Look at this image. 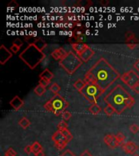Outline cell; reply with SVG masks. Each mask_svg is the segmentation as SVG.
I'll return each instance as SVG.
<instances>
[{
    "label": "cell",
    "instance_id": "36",
    "mask_svg": "<svg viewBox=\"0 0 139 156\" xmlns=\"http://www.w3.org/2000/svg\"><path fill=\"white\" fill-rule=\"evenodd\" d=\"M129 129H130V131H131L132 133H137L139 131V126L136 124H133L129 126Z\"/></svg>",
    "mask_w": 139,
    "mask_h": 156
},
{
    "label": "cell",
    "instance_id": "27",
    "mask_svg": "<svg viewBox=\"0 0 139 156\" xmlns=\"http://www.w3.org/2000/svg\"><path fill=\"white\" fill-rule=\"evenodd\" d=\"M39 37H36L35 36H33V35H28L24 37V40L26 42L29 44V45H34L36 43V41L38 40Z\"/></svg>",
    "mask_w": 139,
    "mask_h": 156
},
{
    "label": "cell",
    "instance_id": "9",
    "mask_svg": "<svg viewBox=\"0 0 139 156\" xmlns=\"http://www.w3.org/2000/svg\"><path fill=\"white\" fill-rule=\"evenodd\" d=\"M12 53L10 52L9 50L6 48L4 45L0 46V64L3 65L5 63H7L10 58H12Z\"/></svg>",
    "mask_w": 139,
    "mask_h": 156
},
{
    "label": "cell",
    "instance_id": "13",
    "mask_svg": "<svg viewBox=\"0 0 139 156\" xmlns=\"http://www.w3.org/2000/svg\"><path fill=\"white\" fill-rule=\"evenodd\" d=\"M94 55V51L91 49V47L88 46L87 48L85 49V51H83L82 53H80V55H78V56L80 57V58L82 60V62H88L90 58H92Z\"/></svg>",
    "mask_w": 139,
    "mask_h": 156
},
{
    "label": "cell",
    "instance_id": "24",
    "mask_svg": "<svg viewBox=\"0 0 139 156\" xmlns=\"http://www.w3.org/2000/svg\"><path fill=\"white\" fill-rule=\"evenodd\" d=\"M30 124H31V123H30V121H29V119H27L26 117H22L19 121V125L24 129H27V128L30 125Z\"/></svg>",
    "mask_w": 139,
    "mask_h": 156
},
{
    "label": "cell",
    "instance_id": "43",
    "mask_svg": "<svg viewBox=\"0 0 139 156\" xmlns=\"http://www.w3.org/2000/svg\"><path fill=\"white\" fill-rule=\"evenodd\" d=\"M12 45H15V46H19V47H21L23 46V41L20 40V39H15L14 41H12Z\"/></svg>",
    "mask_w": 139,
    "mask_h": 156
},
{
    "label": "cell",
    "instance_id": "8",
    "mask_svg": "<svg viewBox=\"0 0 139 156\" xmlns=\"http://www.w3.org/2000/svg\"><path fill=\"white\" fill-rule=\"evenodd\" d=\"M52 141L55 142V146L58 150H63L68 144V141L66 140L65 136H63L60 130H57L51 136Z\"/></svg>",
    "mask_w": 139,
    "mask_h": 156
},
{
    "label": "cell",
    "instance_id": "46",
    "mask_svg": "<svg viewBox=\"0 0 139 156\" xmlns=\"http://www.w3.org/2000/svg\"><path fill=\"white\" fill-rule=\"evenodd\" d=\"M134 69L137 71V72H139V59L138 60H137L134 64Z\"/></svg>",
    "mask_w": 139,
    "mask_h": 156
},
{
    "label": "cell",
    "instance_id": "23",
    "mask_svg": "<svg viewBox=\"0 0 139 156\" xmlns=\"http://www.w3.org/2000/svg\"><path fill=\"white\" fill-rule=\"evenodd\" d=\"M32 146V151H33V153L34 154H36L39 153L40 151H42V146L40 143H39L38 141H34L33 145Z\"/></svg>",
    "mask_w": 139,
    "mask_h": 156
},
{
    "label": "cell",
    "instance_id": "29",
    "mask_svg": "<svg viewBox=\"0 0 139 156\" xmlns=\"http://www.w3.org/2000/svg\"><path fill=\"white\" fill-rule=\"evenodd\" d=\"M103 111H104V112L107 115H112L115 114V113H116V110H115L111 105H107Z\"/></svg>",
    "mask_w": 139,
    "mask_h": 156
},
{
    "label": "cell",
    "instance_id": "39",
    "mask_svg": "<svg viewBox=\"0 0 139 156\" xmlns=\"http://www.w3.org/2000/svg\"><path fill=\"white\" fill-rule=\"evenodd\" d=\"M7 7H8V8H13V9H15V8H17V7H19V4L17 3L16 1L12 0V1L8 3Z\"/></svg>",
    "mask_w": 139,
    "mask_h": 156
},
{
    "label": "cell",
    "instance_id": "28",
    "mask_svg": "<svg viewBox=\"0 0 139 156\" xmlns=\"http://www.w3.org/2000/svg\"><path fill=\"white\" fill-rule=\"evenodd\" d=\"M50 90L54 94H59V92L60 91V86L57 84V83H53L52 85L50 86Z\"/></svg>",
    "mask_w": 139,
    "mask_h": 156
},
{
    "label": "cell",
    "instance_id": "14",
    "mask_svg": "<svg viewBox=\"0 0 139 156\" xmlns=\"http://www.w3.org/2000/svg\"><path fill=\"white\" fill-rule=\"evenodd\" d=\"M67 55H68V52H67L64 49L62 48V47L55 49V50L51 53L52 58H53L54 59H55V60L59 61V62L60 60H62Z\"/></svg>",
    "mask_w": 139,
    "mask_h": 156
},
{
    "label": "cell",
    "instance_id": "25",
    "mask_svg": "<svg viewBox=\"0 0 139 156\" xmlns=\"http://www.w3.org/2000/svg\"><path fill=\"white\" fill-rule=\"evenodd\" d=\"M34 45H35V46H36L37 47V48L41 51H43L44 49L46 47V46H47V44H46V41H44V40H42L41 38H40V37H39L38 40L36 41V43L34 44Z\"/></svg>",
    "mask_w": 139,
    "mask_h": 156
},
{
    "label": "cell",
    "instance_id": "30",
    "mask_svg": "<svg viewBox=\"0 0 139 156\" xmlns=\"http://www.w3.org/2000/svg\"><path fill=\"white\" fill-rule=\"evenodd\" d=\"M60 131L62 132V133L63 134V136H65L66 140L68 141V142H69V141L73 139V135H72V133L69 132V130H68V129H63V130H60Z\"/></svg>",
    "mask_w": 139,
    "mask_h": 156
},
{
    "label": "cell",
    "instance_id": "10",
    "mask_svg": "<svg viewBox=\"0 0 139 156\" xmlns=\"http://www.w3.org/2000/svg\"><path fill=\"white\" fill-rule=\"evenodd\" d=\"M103 141L106 143V145L109 146L110 148L114 149L117 147V146H120L118 141H117L116 135H113V134H107V135H106L104 136Z\"/></svg>",
    "mask_w": 139,
    "mask_h": 156
},
{
    "label": "cell",
    "instance_id": "35",
    "mask_svg": "<svg viewBox=\"0 0 139 156\" xmlns=\"http://www.w3.org/2000/svg\"><path fill=\"white\" fill-rule=\"evenodd\" d=\"M61 116H62V118H63V120H65V121H67V120H68V119H70L71 117H72V114H71L69 112H67V111H65V112H63V113H62Z\"/></svg>",
    "mask_w": 139,
    "mask_h": 156
},
{
    "label": "cell",
    "instance_id": "37",
    "mask_svg": "<svg viewBox=\"0 0 139 156\" xmlns=\"http://www.w3.org/2000/svg\"><path fill=\"white\" fill-rule=\"evenodd\" d=\"M5 155L7 156H16V152L12 148L7 149V151L5 152Z\"/></svg>",
    "mask_w": 139,
    "mask_h": 156
},
{
    "label": "cell",
    "instance_id": "32",
    "mask_svg": "<svg viewBox=\"0 0 139 156\" xmlns=\"http://www.w3.org/2000/svg\"><path fill=\"white\" fill-rule=\"evenodd\" d=\"M44 108L47 111V112H53V105L51 102V100H49L44 104Z\"/></svg>",
    "mask_w": 139,
    "mask_h": 156
},
{
    "label": "cell",
    "instance_id": "17",
    "mask_svg": "<svg viewBox=\"0 0 139 156\" xmlns=\"http://www.w3.org/2000/svg\"><path fill=\"white\" fill-rule=\"evenodd\" d=\"M53 73H51V71L49 70L48 68H46L45 70H43V72L40 74L39 77L41 78V79H45V80H47L49 81H51L52 79H53Z\"/></svg>",
    "mask_w": 139,
    "mask_h": 156
},
{
    "label": "cell",
    "instance_id": "45",
    "mask_svg": "<svg viewBox=\"0 0 139 156\" xmlns=\"http://www.w3.org/2000/svg\"><path fill=\"white\" fill-rule=\"evenodd\" d=\"M131 89L132 90H134L136 94H139V83H137V84H136L135 85H134Z\"/></svg>",
    "mask_w": 139,
    "mask_h": 156
},
{
    "label": "cell",
    "instance_id": "5",
    "mask_svg": "<svg viewBox=\"0 0 139 156\" xmlns=\"http://www.w3.org/2000/svg\"><path fill=\"white\" fill-rule=\"evenodd\" d=\"M80 94H82V96L87 100L88 102H90L91 104L97 103V101L98 98L103 94L100 87L97 84L95 83H87L85 86L84 87Z\"/></svg>",
    "mask_w": 139,
    "mask_h": 156
},
{
    "label": "cell",
    "instance_id": "47",
    "mask_svg": "<svg viewBox=\"0 0 139 156\" xmlns=\"http://www.w3.org/2000/svg\"><path fill=\"white\" fill-rule=\"evenodd\" d=\"M80 156H93V155L88 151H83L82 153L80 154Z\"/></svg>",
    "mask_w": 139,
    "mask_h": 156
},
{
    "label": "cell",
    "instance_id": "31",
    "mask_svg": "<svg viewBox=\"0 0 139 156\" xmlns=\"http://www.w3.org/2000/svg\"><path fill=\"white\" fill-rule=\"evenodd\" d=\"M116 136L117 141H118V142L119 143V145L122 146V145L124 144V140H125V136H124L122 133H118L116 135Z\"/></svg>",
    "mask_w": 139,
    "mask_h": 156
},
{
    "label": "cell",
    "instance_id": "1",
    "mask_svg": "<svg viewBox=\"0 0 139 156\" xmlns=\"http://www.w3.org/2000/svg\"><path fill=\"white\" fill-rule=\"evenodd\" d=\"M94 76L97 85L103 93L121 76L104 58H100L89 70Z\"/></svg>",
    "mask_w": 139,
    "mask_h": 156
},
{
    "label": "cell",
    "instance_id": "51",
    "mask_svg": "<svg viewBox=\"0 0 139 156\" xmlns=\"http://www.w3.org/2000/svg\"><path fill=\"white\" fill-rule=\"evenodd\" d=\"M5 156H7V155H5Z\"/></svg>",
    "mask_w": 139,
    "mask_h": 156
},
{
    "label": "cell",
    "instance_id": "38",
    "mask_svg": "<svg viewBox=\"0 0 139 156\" xmlns=\"http://www.w3.org/2000/svg\"><path fill=\"white\" fill-rule=\"evenodd\" d=\"M124 37H125V41H129L130 39H133L134 38V37H136L135 34H134L133 32H127Z\"/></svg>",
    "mask_w": 139,
    "mask_h": 156
},
{
    "label": "cell",
    "instance_id": "48",
    "mask_svg": "<svg viewBox=\"0 0 139 156\" xmlns=\"http://www.w3.org/2000/svg\"><path fill=\"white\" fill-rule=\"evenodd\" d=\"M100 3H101V5H102V6L106 7V6H107V5L109 4V1H108V0H101V1H100Z\"/></svg>",
    "mask_w": 139,
    "mask_h": 156
},
{
    "label": "cell",
    "instance_id": "26",
    "mask_svg": "<svg viewBox=\"0 0 139 156\" xmlns=\"http://www.w3.org/2000/svg\"><path fill=\"white\" fill-rule=\"evenodd\" d=\"M34 93L36 94L37 96H41V95H43L45 93H46V88L43 87L42 85H38L37 86H36L35 87V89H34Z\"/></svg>",
    "mask_w": 139,
    "mask_h": 156
},
{
    "label": "cell",
    "instance_id": "11",
    "mask_svg": "<svg viewBox=\"0 0 139 156\" xmlns=\"http://www.w3.org/2000/svg\"><path fill=\"white\" fill-rule=\"evenodd\" d=\"M121 146L123 151L126 154H133L138 149V146H137L136 144L133 142V141H128L126 143L123 144Z\"/></svg>",
    "mask_w": 139,
    "mask_h": 156
},
{
    "label": "cell",
    "instance_id": "50",
    "mask_svg": "<svg viewBox=\"0 0 139 156\" xmlns=\"http://www.w3.org/2000/svg\"><path fill=\"white\" fill-rule=\"evenodd\" d=\"M133 156H139V155H137V154H134V155H133Z\"/></svg>",
    "mask_w": 139,
    "mask_h": 156
},
{
    "label": "cell",
    "instance_id": "3",
    "mask_svg": "<svg viewBox=\"0 0 139 156\" xmlns=\"http://www.w3.org/2000/svg\"><path fill=\"white\" fill-rule=\"evenodd\" d=\"M45 57V54L35 45H29L23 52L20 54V58H21L23 62L31 69L36 68Z\"/></svg>",
    "mask_w": 139,
    "mask_h": 156
},
{
    "label": "cell",
    "instance_id": "2",
    "mask_svg": "<svg viewBox=\"0 0 139 156\" xmlns=\"http://www.w3.org/2000/svg\"><path fill=\"white\" fill-rule=\"evenodd\" d=\"M131 95L121 85L115 86L104 98L107 105H111L116 112V114H121L127 109L126 102Z\"/></svg>",
    "mask_w": 139,
    "mask_h": 156
},
{
    "label": "cell",
    "instance_id": "21",
    "mask_svg": "<svg viewBox=\"0 0 139 156\" xmlns=\"http://www.w3.org/2000/svg\"><path fill=\"white\" fill-rule=\"evenodd\" d=\"M127 43V46L129 47L130 50H134L137 46V44L139 43L138 39L137 38V37H134L133 39H130L129 41H125Z\"/></svg>",
    "mask_w": 139,
    "mask_h": 156
},
{
    "label": "cell",
    "instance_id": "7",
    "mask_svg": "<svg viewBox=\"0 0 139 156\" xmlns=\"http://www.w3.org/2000/svg\"><path fill=\"white\" fill-rule=\"evenodd\" d=\"M120 80H121L122 82L128 85L129 88H132L134 85L139 83V76L134 71L130 70L121 75Z\"/></svg>",
    "mask_w": 139,
    "mask_h": 156
},
{
    "label": "cell",
    "instance_id": "42",
    "mask_svg": "<svg viewBox=\"0 0 139 156\" xmlns=\"http://www.w3.org/2000/svg\"><path fill=\"white\" fill-rule=\"evenodd\" d=\"M20 47H19V46L12 45V46H11V48H10V51H12V53L17 54L20 51Z\"/></svg>",
    "mask_w": 139,
    "mask_h": 156
},
{
    "label": "cell",
    "instance_id": "18",
    "mask_svg": "<svg viewBox=\"0 0 139 156\" xmlns=\"http://www.w3.org/2000/svg\"><path fill=\"white\" fill-rule=\"evenodd\" d=\"M63 21L66 23H74L78 22V17L73 13H68L63 16Z\"/></svg>",
    "mask_w": 139,
    "mask_h": 156
},
{
    "label": "cell",
    "instance_id": "49",
    "mask_svg": "<svg viewBox=\"0 0 139 156\" xmlns=\"http://www.w3.org/2000/svg\"><path fill=\"white\" fill-rule=\"evenodd\" d=\"M35 156H45V153L43 152V151H40L39 153L36 154H35Z\"/></svg>",
    "mask_w": 139,
    "mask_h": 156
},
{
    "label": "cell",
    "instance_id": "6",
    "mask_svg": "<svg viewBox=\"0 0 139 156\" xmlns=\"http://www.w3.org/2000/svg\"><path fill=\"white\" fill-rule=\"evenodd\" d=\"M53 105V113L55 115H61L68 107V102L61 95L55 94L51 99Z\"/></svg>",
    "mask_w": 139,
    "mask_h": 156
},
{
    "label": "cell",
    "instance_id": "40",
    "mask_svg": "<svg viewBox=\"0 0 139 156\" xmlns=\"http://www.w3.org/2000/svg\"><path fill=\"white\" fill-rule=\"evenodd\" d=\"M60 156H76V154L70 150H66L65 151H63V153L61 154Z\"/></svg>",
    "mask_w": 139,
    "mask_h": 156
},
{
    "label": "cell",
    "instance_id": "16",
    "mask_svg": "<svg viewBox=\"0 0 139 156\" xmlns=\"http://www.w3.org/2000/svg\"><path fill=\"white\" fill-rule=\"evenodd\" d=\"M88 46H88L87 44L83 43V42H74V43H72V47H73V51L77 54V55H80V53H82L83 51H85Z\"/></svg>",
    "mask_w": 139,
    "mask_h": 156
},
{
    "label": "cell",
    "instance_id": "41",
    "mask_svg": "<svg viewBox=\"0 0 139 156\" xmlns=\"http://www.w3.org/2000/svg\"><path fill=\"white\" fill-rule=\"evenodd\" d=\"M50 84V81L47 80H45V79H41V78H40V80H39V85H42L43 87L46 88L47 85Z\"/></svg>",
    "mask_w": 139,
    "mask_h": 156
},
{
    "label": "cell",
    "instance_id": "19",
    "mask_svg": "<svg viewBox=\"0 0 139 156\" xmlns=\"http://www.w3.org/2000/svg\"><path fill=\"white\" fill-rule=\"evenodd\" d=\"M89 111L92 115H98L101 112V107L98 103H94V104H91V106L89 107Z\"/></svg>",
    "mask_w": 139,
    "mask_h": 156
},
{
    "label": "cell",
    "instance_id": "44",
    "mask_svg": "<svg viewBox=\"0 0 139 156\" xmlns=\"http://www.w3.org/2000/svg\"><path fill=\"white\" fill-rule=\"evenodd\" d=\"M24 152L26 154H31L32 152H33V151H32V146H26L25 147H24Z\"/></svg>",
    "mask_w": 139,
    "mask_h": 156
},
{
    "label": "cell",
    "instance_id": "20",
    "mask_svg": "<svg viewBox=\"0 0 139 156\" xmlns=\"http://www.w3.org/2000/svg\"><path fill=\"white\" fill-rule=\"evenodd\" d=\"M85 85H86V84H85V82L84 81V80H77L75 83H74V84H73V86H74V88H75L76 90H77L78 92L80 93V91L84 89Z\"/></svg>",
    "mask_w": 139,
    "mask_h": 156
},
{
    "label": "cell",
    "instance_id": "33",
    "mask_svg": "<svg viewBox=\"0 0 139 156\" xmlns=\"http://www.w3.org/2000/svg\"><path fill=\"white\" fill-rule=\"evenodd\" d=\"M78 4L80 5V7H91L93 5V2L90 0H87V1H80L78 2Z\"/></svg>",
    "mask_w": 139,
    "mask_h": 156
},
{
    "label": "cell",
    "instance_id": "12",
    "mask_svg": "<svg viewBox=\"0 0 139 156\" xmlns=\"http://www.w3.org/2000/svg\"><path fill=\"white\" fill-rule=\"evenodd\" d=\"M84 36H85V31L84 29L81 27H77L73 31L72 37L75 38L77 42H82L84 40Z\"/></svg>",
    "mask_w": 139,
    "mask_h": 156
},
{
    "label": "cell",
    "instance_id": "22",
    "mask_svg": "<svg viewBox=\"0 0 139 156\" xmlns=\"http://www.w3.org/2000/svg\"><path fill=\"white\" fill-rule=\"evenodd\" d=\"M84 81L85 82V84H87V83H95V84H97L94 76L92 73H90L89 71H88L87 73H86V74L85 75Z\"/></svg>",
    "mask_w": 139,
    "mask_h": 156
},
{
    "label": "cell",
    "instance_id": "4",
    "mask_svg": "<svg viewBox=\"0 0 139 156\" xmlns=\"http://www.w3.org/2000/svg\"><path fill=\"white\" fill-rule=\"evenodd\" d=\"M82 60L74 52H68V55L59 61V65L68 73L73 74L82 64Z\"/></svg>",
    "mask_w": 139,
    "mask_h": 156
},
{
    "label": "cell",
    "instance_id": "34",
    "mask_svg": "<svg viewBox=\"0 0 139 156\" xmlns=\"http://www.w3.org/2000/svg\"><path fill=\"white\" fill-rule=\"evenodd\" d=\"M58 129L59 130H63V129H68V124L66 123L65 120H61L58 124Z\"/></svg>",
    "mask_w": 139,
    "mask_h": 156
},
{
    "label": "cell",
    "instance_id": "15",
    "mask_svg": "<svg viewBox=\"0 0 139 156\" xmlns=\"http://www.w3.org/2000/svg\"><path fill=\"white\" fill-rule=\"evenodd\" d=\"M10 106L16 111H18L24 106V101L19 97L16 95L11 101H10Z\"/></svg>",
    "mask_w": 139,
    "mask_h": 156
}]
</instances>
